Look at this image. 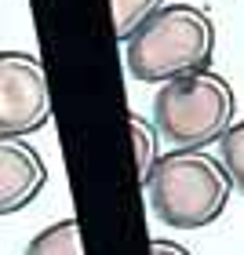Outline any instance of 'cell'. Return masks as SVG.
<instances>
[{"instance_id": "6da1fadb", "label": "cell", "mask_w": 244, "mask_h": 255, "mask_svg": "<svg viewBox=\"0 0 244 255\" xmlns=\"http://www.w3.org/2000/svg\"><path fill=\"white\" fill-rule=\"evenodd\" d=\"M219 29L212 11L201 4H168L124 44L127 73L142 84H171L212 69Z\"/></svg>"}, {"instance_id": "7a4b0ae2", "label": "cell", "mask_w": 244, "mask_h": 255, "mask_svg": "<svg viewBox=\"0 0 244 255\" xmlns=\"http://www.w3.org/2000/svg\"><path fill=\"white\" fill-rule=\"evenodd\" d=\"M146 201L153 215L171 230H204L226 212L234 197V179L223 157L208 149H171L160 157L157 171L146 182Z\"/></svg>"}, {"instance_id": "3957f363", "label": "cell", "mask_w": 244, "mask_h": 255, "mask_svg": "<svg viewBox=\"0 0 244 255\" xmlns=\"http://www.w3.org/2000/svg\"><path fill=\"white\" fill-rule=\"evenodd\" d=\"M237 113V95L234 84L215 73H204L171 80V84L157 88L153 95V124L171 149H208L212 142H223L226 131L234 128Z\"/></svg>"}, {"instance_id": "277c9868", "label": "cell", "mask_w": 244, "mask_h": 255, "mask_svg": "<svg viewBox=\"0 0 244 255\" xmlns=\"http://www.w3.org/2000/svg\"><path fill=\"white\" fill-rule=\"evenodd\" d=\"M51 121V91L37 55H0V138H26Z\"/></svg>"}, {"instance_id": "5b68a950", "label": "cell", "mask_w": 244, "mask_h": 255, "mask_svg": "<svg viewBox=\"0 0 244 255\" xmlns=\"http://www.w3.org/2000/svg\"><path fill=\"white\" fill-rule=\"evenodd\" d=\"M48 186V164L26 138H0V215H15Z\"/></svg>"}, {"instance_id": "8992f818", "label": "cell", "mask_w": 244, "mask_h": 255, "mask_svg": "<svg viewBox=\"0 0 244 255\" xmlns=\"http://www.w3.org/2000/svg\"><path fill=\"white\" fill-rule=\"evenodd\" d=\"M22 255H84L80 223H77V219H59V223L44 226L40 234L26 245Z\"/></svg>"}, {"instance_id": "52a82bcc", "label": "cell", "mask_w": 244, "mask_h": 255, "mask_svg": "<svg viewBox=\"0 0 244 255\" xmlns=\"http://www.w3.org/2000/svg\"><path fill=\"white\" fill-rule=\"evenodd\" d=\"M127 124H131V138H135V160H138V182H149V175L157 171V164H160V131H157V124L153 121H146L142 113H131L127 117Z\"/></svg>"}, {"instance_id": "ba28073f", "label": "cell", "mask_w": 244, "mask_h": 255, "mask_svg": "<svg viewBox=\"0 0 244 255\" xmlns=\"http://www.w3.org/2000/svg\"><path fill=\"white\" fill-rule=\"evenodd\" d=\"M110 7H113V33H117V40L127 44L149 18H157L168 4H164V0H110Z\"/></svg>"}, {"instance_id": "9c48e42d", "label": "cell", "mask_w": 244, "mask_h": 255, "mask_svg": "<svg viewBox=\"0 0 244 255\" xmlns=\"http://www.w3.org/2000/svg\"><path fill=\"white\" fill-rule=\"evenodd\" d=\"M219 157H223L230 179H234V190L244 193V121H237L226 131V138L219 142Z\"/></svg>"}, {"instance_id": "30bf717a", "label": "cell", "mask_w": 244, "mask_h": 255, "mask_svg": "<svg viewBox=\"0 0 244 255\" xmlns=\"http://www.w3.org/2000/svg\"><path fill=\"white\" fill-rule=\"evenodd\" d=\"M149 252H153V255H193L186 245H179V241H168V237H153V241H149Z\"/></svg>"}]
</instances>
